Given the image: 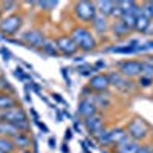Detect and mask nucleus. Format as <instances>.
I'll return each instance as SVG.
<instances>
[{"mask_svg": "<svg viewBox=\"0 0 153 153\" xmlns=\"http://www.w3.org/2000/svg\"><path fill=\"white\" fill-rule=\"evenodd\" d=\"M126 130L130 139H133L136 143H141V141H146L147 136L150 135V126L141 117H133L127 123Z\"/></svg>", "mask_w": 153, "mask_h": 153, "instance_id": "4", "label": "nucleus"}, {"mask_svg": "<svg viewBox=\"0 0 153 153\" xmlns=\"http://www.w3.org/2000/svg\"><path fill=\"white\" fill-rule=\"evenodd\" d=\"M152 28V20L149 17H146L144 14L139 16L136 19V25H135V31L139 32V34H147L149 29Z\"/></svg>", "mask_w": 153, "mask_h": 153, "instance_id": "24", "label": "nucleus"}, {"mask_svg": "<svg viewBox=\"0 0 153 153\" xmlns=\"http://www.w3.org/2000/svg\"><path fill=\"white\" fill-rule=\"evenodd\" d=\"M14 75H16V78H19V80H20V81H23V83H26V81H32V80H31V75H29V74H26V71H25L23 68H20V66H17V68H16Z\"/></svg>", "mask_w": 153, "mask_h": 153, "instance_id": "31", "label": "nucleus"}, {"mask_svg": "<svg viewBox=\"0 0 153 153\" xmlns=\"http://www.w3.org/2000/svg\"><path fill=\"white\" fill-rule=\"evenodd\" d=\"M110 32H112V35L115 38H123V37H127L132 31L118 19V20H115L113 23H110Z\"/></svg>", "mask_w": 153, "mask_h": 153, "instance_id": "18", "label": "nucleus"}, {"mask_svg": "<svg viewBox=\"0 0 153 153\" xmlns=\"http://www.w3.org/2000/svg\"><path fill=\"white\" fill-rule=\"evenodd\" d=\"M61 152H63V153H69V147H68V144H66V143L61 146Z\"/></svg>", "mask_w": 153, "mask_h": 153, "instance_id": "48", "label": "nucleus"}, {"mask_svg": "<svg viewBox=\"0 0 153 153\" xmlns=\"http://www.w3.org/2000/svg\"><path fill=\"white\" fill-rule=\"evenodd\" d=\"M152 153H153V152H152Z\"/></svg>", "mask_w": 153, "mask_h": 153, "instance_id": "52", "label": "nucleus"}, {"mask_svg": "<svg viewBox=\"0 0 153 153\" xmlns=\"http://www.w3.org/2000/svg\"><path fill=\"white\" fill-rule=\"evenodd\" d=\"M0 152H3V153H14L16 152V146H14L12 138L0 136Z\"/></svg>", "mask_w": 153, "mask_h": 153, "instance_id": "27", "label": "nucleus"}, {"mask_svg": "<svg viewBox=\"0 0 153 153\" xmlns=\"http://www.w3.org/2000/svg\"><path fill=\"white\" fill-rule=\"evenodd\" d=\"M0 153H3V152H0Z\"/></svg>", "mask_w": 153, "mask_h": 153, "instance_id": "51", "label": "nucleus"}, {"mask_svg": "<svg viewBox=\"0 0 153 153\" xmlns=\"http://www.w3.org/2000/svg\"><path fill=\"white\" fill-rule=\"evenodd\" d=\"M136 86L141 87V89H150L153 86V78L152 76L141 75V76H138V80H136Z\"/></svg>", "mask_w": 153, "mask_h": 153, "instance_id": "30", "label": "nucleus"}, {"mask_svg": "<svg viewBox=\"0 0 153 153\" xmlns=\"http://www.w3.org/2000/svg\"><path fill=\"white\" fill-rule=\"evenodd\" d=\"M94 100H95V104H97L98 110L100 109H109L110 103H112L107 92H104V94H94Z\"/></svg>", "mask_w": 153, "mask_h": 153, "instance_id": "26", "label": "nucleus"}, {"mask_svg": "<svg viewBox=\"0 0 153 153\" xmlns=\"http://www.w3.org/2000/svg\"><path fill=\"white\" fill-rule=\"evenodd\" d=\"M32 5L42 8V11H52L57 8L58 2H32Z\"/></svg>", "mask_w": 153, "mask_h": 153, "instance_id": "33", "label": "nucleus"}, {"mask_svg": "<svg viewBox=\"0 0 153 153\" xmlns=\"http://www.w3.org/2000/svg\"><path fill=\"white\" fill-rule=\"evenodd\" d=\"M83 126H84V129L86 132L91 135V136H95L97 133H100L101 130L104 129V117H103V113L98 112L95 115H92V117H89V118H84L83 120Z\"/></svg>", "mask_w": 153, "mask_h": 153, "instance_id": "11", "label": "nucleus"}, {"mask_svg": "<svg viewBox=\"0 0 153 153\" xmlns=\"http://www.w3.org/2000/svg\"><path fill=\"white\" fill-rule=\"evenodd\" d=\"M17 133H20V130L14 124H11L5 120H0V136H8V138H14Z\"/></svg>", "mask_w": 153, "mask_h": 153, "instance_id": "22", "label": "nucleus"}, {"mask_svg": "<svg viewBox=\"0 0 153 153\" xmlns=\"http://www.w3.org/2000/svg\"><path fill=\"white\" fill-rule=\"evenodd\" d=\"M0 5H2V11H12L16 6H17V3L16 2H0Z\"/></svg>", "mask_w": 153, "mask_h": 153, "instance_id": "36", "label": "nucleus"}, {"mask_svg": "<svg viewBox=\"0 0 153 153\" xmlns=\"http://www.w3.org/2000/svg\"><path fill=\"white\" fill-rule=\"evenodd\" d=\"M48 144H49L51 149H55V144H57V143H55V138H54V136H51V138H49V141H48Z\"/></svg>", "mask_w": 153, "mask_h": 153, "instance_id": "45", "label": "nucleus"}, {"mask_svg": "<svg viewBox=\"0 0 153 153\" xmlns=\"http://www.w3.org/2000/svg\"><path fill=\"white\" fill-rule=\"evenodd\" d=\"M65 132H66V133H65V141H71V139H72V133H74V130H72V129H66Z\"/></svg>", "mask_w": 153, "mask_h": 153, "instance_id": "43", "label": "nucleus"}, {"mask_svg": "<svg viewBox=\"0 0 153 153\" xmlns=\"http://www.w3.org/2000/svg\"><path fill=\"white\" fill-rule=\"evenodd\" d=\"M12 141H14L16 149H19V150H22V152L31 149V138H29L28 133H25V132L17 133L14 138H12Z\"/></svg>", "mask_w": 153, "mask_h": 153, "instance_id": "20", "label": "nucleus"}, {"mask_svg": "<svg viewBox=\"0 0 153 153\" xmlns=\"http://www.w3.org/2000/svg\"><path fill=\"white\" fill-rule=\"evenodd\" d=\"M51 97H52V100L55 101V103H60V104H66V101L65 100H63V97L60 95V94H52V95H51Z\"/></svg>", "mask_w": 153, "mask_h": 153, "instance_id": "39", "label": "nucleus"}, {"mask_svg": "<svg viewBox=\"0 0 153 153\" xmlns=\"http://www.w3.org/2000/svg\"><path fill=\"white\" fill-rule=\"evenodd\" d=\"M72 12H74V17L81 22L83 25H87L95 20L98 11L95 6V2H87V0H81V2H75L72 5Z\"/></svg>", "mask_w": 153, "mask_h": 153, "instance_id": "3", "label": "nucleus"}, {"mask_svg": "<svg viewBox=\"0 0 153 153\" xmlns=\"http://www.w3.org/2000/svg\"><path fill=\"white\" fill-rule=\"evenodd\" d=\"M117 71L124 75L126 78H138L141 76L143 74V63L141 60H136V58H127V60H121L117 63Z\"/></svg>", "mask_w": 153, "mask_h": 153, "instance_id": "6", "label": "nucleus"}, {"mask_svg": "<svg viewBox=\"0 0 153 153\" xmlns=\"http://www.w3.org/2000/svg\"><path fill=\"white\" fill-rule=\"evenodd\" d=\"M76 74L80 76H86V78H92L95 74H98V71L92 66L89 65V63H81V65L76 66Z\"/></svg>", "mask_w": 153, "mask_h": 153, "instance_id": "25", "label": "nucleus"}, {"mask_svg": "<svg viewBox=\"0 0 153 153\" xmlns=\"http://www.w3.org/2000/svg\"><path fill=\"white\" fill-rule=\"evenodd\" d=\"M98 107L95 104V100H94V95H87V97H81V100L78 101V109H76V113L84 120V118H89L92 115L98 113Z\"/></svg>", "mask_w": 153, "mask_h": 153, "instance_id": "12", "label": "nucleus"}, {"mask_svg": "<svg viewBox=\"0 0 153 153\" xmlns=\"http://www.w3.org/2000/svg\"><path fill=\"white\" fill-rule=\"evenodd\" d=\"M0 92H6V94H14V87L11 86V83L0 75Z\"/></svg>", "mask_w": 153, "mask_h": 153, "instance_id": "32", "label": "nucleus"}, {"mask_svg": "<svg viewBox=\"0 0 153 153\" xmlns=\"http://www.w3.org/2000/svg\"><path fill=\"white\" fill-rule=\"evenodd\" d=\"M143 63V74L146 76H152L153 78V57L152 55H146L144 58H141Z\"/></svg>", "mask_w": 153, "mask_h": 153, "instance_id": "28", "label": "nucleus"}, {"mask_svg": "<svg viewBox=\"0 0 153 153\" xmlns=\"http://www.w3.org/2000/svg\"><path fill=\"white\" fill-rule=\"evenodd\" d=\"M55 43L58 48V52L60 55H65V57H72L78 52V46L75 45V42L71 38L69 34H61L55 37Z\"/></svg>", "mask_w": 153, "mask_h": 153, "instance_id": "8", "label": "nucleus"}, {"mask_svg": "<svg viewBox=\"0 0 153 153\" xmlns=\"http://www.w3.org/2000/svg\"><path fill=\"white\" fill-rule=\"evenodd\" d=\"M136 16L135 14H123L121 17H120V20L126 25L127 28H129L130 31H135V25H136Z\"/></svg>", "mask_w": 153, "mask_h": 153, "instance_id": "29", "label": "nucleus"}, {"mask_svg": "<svg viewBox=\"0 0 153 153\" xmlns=\"http://www.w3.org/2000/svg\"><path fill=\"white\" fill-rule=\"evenodd\" d=\"M2 12L3 11H2V5H0V19H2Z\"/></svg>", "mask_w": 153, "mask_h": 153, "instance_id": "49", "label": "nucleus"}, {"mask_svg": "<svg viewBox=\"0 0 153 153\" xmlns=\"http://www.w3.org/2000/svg\"><path fill=\"white\" fill-rule=\"evenodd\" d=\"M87 87L91 89L94 94H104V92H107L109 87H110V81H109L107 74H103V72L95 74L92 78H89Z\"/></svg>", "mask_w": 153, "mask_h": 153, "instance_id": "10", "label": "nucleus"}, {"mask_svg": "<svg viewBox=\"0 0 153 153\" xmlns=\"http://www.w3.org/2000/svg\"><path fill=\"white\" fill-rule=\"evenodd\" d=\"M141 45L139 40H130L127 45H123V46H112V48H107L106 51L107 52H112V54H121V55H129V54H138V46Z\"/></svg>", "mask_w": 153, "mask_h": 153, "instance_id": "13", "label": "nucleus"}, {"mask_svg": "<svg viewBox=\"0 0 153 153\" xmlns=\"http://www.w3.org/2000/svg\"><path fill=\"white\" fill-rule=\"evenodd\" d=\"M0 120H5V121H8L11 124H14L20 132H25V133H28L29 129H31V123H29V118H28V113L25 112V109L20 107V106L8 109L5 112H0Z\"/></svg>", "mask_w": 153, "mask_h": 153, "instance_id": "2", "label": "nucleus"}, {"mask_svg": "<svg viewBox=\"0 0 153 153\" xmlns=\"http://www.w3.org/2000/svg\"><path fill=\"white\" fill-rule=\"evenodd\" d=\"M92 28H94V34H98V35H104L106 32L110 31V23H109V19L101 16V14H97L95 20L92 22Z\"/></svg>", "mask_w": 153, "mask_h": 153, "instance_id": "15", "label": "nucleus"}, {"mask_svg": "<svg viewBox=\"0 0 153 153\" xmlns=\"http://www.w3.org/2000/svg\"><path fill=\"white\" fill-rule=\"evenodd\" d=\"M55 112H57V121H63V113H61L57 107H55Z\"/></svg>", "mask_w": 153, "mask_h": 153, "instance_id": "47", "label": "nucleus"}, {"mask_svg": "<svg viewBox=\"0 0 153 153\" xmlns=\"http://www.w3.org/2000/svg\"><path fill=\"white\" fill-rule=\"evenodd\" d=\"M110 139H112V146L113 147L117 144H120V143H123V141H126V139H129V135H127L126 127H121V126L112 127L110 129Z\"/></svg>", "mask_w": 153, "mask_h": 153, "instance_id": "17", "label": "nucleus"}, {"mask_svg": "<svg viewBox=\"0 0 153 153\" xmlns=\"http://www.w3.org/2000/svg\"><path fill=\"white\" fill-rule=\"evenodd\" d=\"M139 143L133 141V139H126V141L120 143L113 147V153H138L139 150Z\"/></svg>", "mask_w": 153, "mask_h": 153, "instance_id": "16", "label": "nucleus"}, {"mask_svg": "<svg viewBox=\"0 0 153 153\" xmlns=\"http://www.w3.org/2000/svg\"><path fill=\"white\" fill-rule=\"evenodd\" d=\"M94 141H95V139H89V138H87L86 141H84V144H86L87 147H94V146H95V144H94Z\"/></svg>", "mask_w": 153, "mask_h": 153, "instance_id": "46", "label": "nucleus"}, {"mask_svg": "<svg viewBox=\"0 0 153 153\" xmlns=\"http://www.w3.org/2000/svg\"><path fill=\"white\" fill-rule=\"evenodd\" d=\"M0 54H2V58L5 60V61H9L11 60V57H12V54L9 52V49L8 48H0Z\"/></svg>", "mask_w": 153, "mask_h": 153, "instance_id": "37", "label": "nucleus"}, {"mask_svg": "<svg viewBox=\"0 0 153 153\" xmlns=\"http://www.w3.org/2000/svg\"><path fill=\"white\" fill-rule=\"evenodd\" d=\"M31 115H32V121H34L35 124L40 121V117H38V113L35 112V109H31Z\"/></svg>", "mask_w": 153, "mask_h": 153, "instance_id": "44", "label": "nucleus"}, {"mask_svg": "<svg viewBox=\"0 0 153 153\" xmlns=\"http://www.w3.org/2000/svg\"><path fill=\"white\" fill-rule=\"evenodd\" d=\"M152 152H153V146L150 144H141L138 150V153H152Z\"/></svg>", "mask_w": 153, "mask_h": 153, "instance_id": "38", "label": "nucleus"}, {"mask_svg": "<svg viewBox=\"0 0 153 153\" xmlns=\"http://www.w3.org/2000/svg\"><path fill=\"white\" fill-rule=\"evenodd\" d=\"M20 40L26 45V48L42 49V46H43V43L46 40V35L40 29H29V31H25L20 35Z\"/></svg>", "mask_w": 153, "mask_h": 153, "instance_id": "9", "label": "nucleus"}, {"mask_svg": "<svg viewBox=\"0 0 153 153\" xmlns=\"http://www.w3.org/2000/svg\"><path fill=\"white\" fill-rule=\"evenodd\" d=\"M107 76H109V81H110V87H115L117 91L124 92V94H129V92L135 91L136 83L133 80H130V78H126V76L121 75L118 71L107 72Z\"/></svg>", "mask_w": 153, "mask_h": 153, "instance_id": "7", "label": "nucleus"}, {"mask_svg": "<svg viewBox=\"0 0 153 153\" xmlns=\"http://www.w3.org/2000/svg\"><path fill=\"white\" fill-rule=\"evenodd\" d=\"M42 51H43V54L48 55V57H58L60 55L57 43H55V38H46L43 46H42Z\"/></svg>", "mask_w": 153, "mask_h": 153, "instance_id": "23", "label": "nucleus"}, {"mask_svg": "<svg viewBox=\"0 0 153 153\" xmlns=\"http://www.w3.org/2000/svg\"><path fill=\"white\" fill-rule=\"evenodd\" d=\"M95 6H97L98 14H101V16H104V17L109 19V17L115 16L118 2H112V0H101V2H95Z\"/></svg>", "mask_w": 153, "mask_h": 153, "instance_id": "14", "label": "nucleus"}, {"mask_svg": "<svg viewBox=\"0 0 153 153\" xmlns=\"http://www.w3.org/2000/svg\"><path fill=\"white\" fill-rule=\"evenodd\" d=\"M71 38L75 42V45L78 46V49H81L83 52H91L98 46V40L94 34V31H91L84 25H76L74 26L69 32Z\"/></svg>", "mask_w": 153, "mask_h": 153, "instance_id": "1", "label": "nucleus"}, {"mask_svg": "<svg viewBox=\"0 0 153 153\" xmlns=\"http://www.w3.org/2000/svg\"><path fill=\"white\" fill-rule=\"evenodd\" d=\"M23 25V16L19 12H12L0 19V34L3 38H9L11 35H16Z\"/></svg>", "mask_w": 153, "mask_h": 153, "instance_id": "5", "label": "nucleus"}, {"mask_svg": "<svg viewBox=\"0 0 153 153\" xmlns=\"http://www.w3.org/2000/svg\"><path fill=\"white\" fill-rule=\"evenodd\" d=\"M103 153H109V152H107V150H106V149H103Z\"/></svg>", "mask_w": 153, "mask_h": 153, "instance_id": "50", "label": "nucleus"}, {"mask_svg": "<svg viewBox=\"0 0 153 153\" xmlns=\"http://www.w3.org/2000/svg\"><path fill=\"white\" fill-rule=\"evenodd\" d=\"M141 9H143V14L146 17L153 20V2H143L141 3Z\"/></svg>", "mask_w": 153, "mask_h": 153, "instance_id": "34", "label": "nucleus"}, {"mask_svg": "<svg viewBox=\"0 0 153 153\" xmlns=\"http://www.w3.org/2000/svg\"><path fill=\"white\" fill-rule=\"evenodd\" d=\"M37 126L40 127V130H42L43 133H49V129H48V126H46V124H43L42 121H38V123H37Z\"/></svg>", "mask_w": 153, "mask_h": 153, "instance_id": "42", "label": "nucleus"}, {"mask_svg": "<svg viewBox=\"0 0 153 153\" xmlns=\"http://www.w3.org/2000/svg\"><path fill=\"white\" fill-rule=\"evenodd\" d=\"M19 106L17 98L12 94H6V92H0V112H5L8 109H12Z\"/></svg>", "mask_w": 153, "mask_h": 153, "instance_id": "19", "label": "nucleus"}, {"mask_svg": "<svg viewBox=\"0 0 153 153\" xmlns=\"http://www.w3.org/2000/svg\"><path fill=\"white\" fill-rule=\"evenodd\" d=\"M94 139H95L100 146H103V149L113 147V146H112V139H110V129H109V127H104V129L101 130L100 133H97V135L94 136Z\"/></svg>", "mask_w": 153, "mask_h": 153, "instance_id": "21", "label": "nucleus"}, {"mask_svg": "<svg viewBox=\"0 0 153 153\" xmlns=\"http://www.w3.org/2000/svg\"><path fill=\"white\" fill-rule=\"evenodd\" d=\"M72 121H74V127H72V130H75L76 133H80V132H81V124L78 123V120H76V118H74Z\"/></svg>", "mask_w": 153, "mask_h": 153, "instance_id": "41", "label": "nucleus"}, {"mask_svg": "<svg viewBox=\"0 0 153 153\" xmlns=\"http://www.w3.org/2000/svg\"><path fill=\"white\" fill-rule=\"evenodd\" d=\"M94 68H95L97 71H103V69L106 68V61H104V60H98V61H95Z\"/></svg>", "mask_w": 153, "mask_h": 153, "instance_id": "40", "label": "nucleus"}, {"mask_svg": "<svg viewBox=\"0 0 153 153\" xmlns=\"http://www.w3.org/2000/svg\"><path fill=\"white\" fill-rule=\"evenodd\" d=\"M60 72H61L63 80H65V83H66V87H71V86H72V80H71V76H69V69L63 66V68L60 69Z\"/></svg>", "mask_w": 153, "mask_h": 153, "instance_id": "35", "label": "nucleus"}]
</instances>
